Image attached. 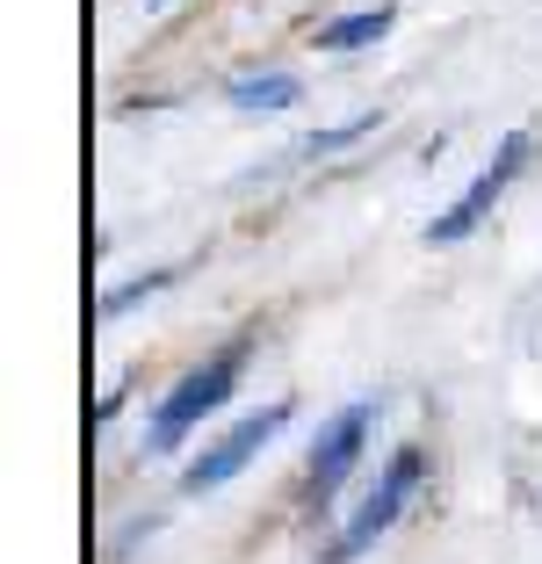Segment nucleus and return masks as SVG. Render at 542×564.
I'll return each mask as SVG.
<instances>
[{
  "label": "nucleus",
  "instance_id": "1",
  "mask_svg": "<svg viewBox=\"0 0 542 564\" xmlns=\"http://www.w3.org/2000/svg\"><path fill=\"white\" fill-rule=\"evenodd\" d=\"M239 377H247V340H231V348L203 355V362L160 399V413H152V427H145V448H152V456H174V448L188 442V434H196L203 420L231 399V391H239Z\"/></svg>",
  "mask_w": 542,
  "mask_h": 564
},
{
  "label": "nucleus",
  "instance_id": "2",
  "mask_svg": "<svg viewBox=\"0 0 542 564\" xmlns=\"http://www.w3.org/2000/svg\"><path fill=\"white\" fill-rule=\"evenodd\" d=\"M420 478H427V448H420V442H398V448H391V464L377 470V492L355 507V521H347L340 543L326 550V564H355L369 543H383V535L398 529V514H405V499L420 492Z\"/></svg>",
  "mask_w": 542,
  "mask_h": 564
},
{
  "label": "nucleus",
  "instance_id": "3",
  "mask_svg": "<svg viewBox=\"0 0 542 564\" xmlns=\"http://www.w3.org/2000/svg\"><path fill=\"white\" fill-rule=\"evenodd\" d=\"M290 413H296V405H290V399H275V405H261V413H247L239 427H225V434H217V442L196 456V464L181 470V492H217V485H231V478H239V470H247L268 442H275L282 427H290Z\"/></svg>",
  "mask_w": 542,
  "mask_h": 564
},
{
  "label": "nucleus",
  "instance_id": "4",
  "mask_svg": "<svg viewBox=\"0 0 542 564\" xmlns=\"http://www.w3.org/2000/svg\"><path fill=\"white\" fill-rule=\"evenodd\" d=\"M528 145H535V138H528V131H507V138H499L492 166H485V174H477V182L463 188V196H456V203H448V210H442V217H434V225H427V239H434V247H456V239H470L477 225L492 217V203L507 196V182H513V174H521V166H528Z\"/></svg>",
  "mask_w": 542,
  "mask_h": 564
},
{
  "label": "nucleus",
  "instance_id": "5",
  "mask_svg": "<svg viewBox=\"0 0 542 564\" xmlns=\"http://www.w3.org/2000/svg\"><path fill=\"white\" fill-rule=\"evenodd\" d=\"M369 413H377V405H340V413L318 427L312 464H304V507H326L347 485V470L361 464V442H369Z\"/></svg>",
  "mask_w": 542,
  "mask_h": 564
},
{
  "label": "nucleus",
  "instance_id": "6",
  "mask_svg": "<svg viewBox=\"0 0 542 564\" xmlns=\"http://www.w3.org/2000/svg\"><path fill=\"white\" fill-rule=\"evenodd\" d=\"M391 22H398V8L391 0H377V8H355V15H333V22H318V51H361V44H377V36H391Z\"/></svg>",
  "mask_w": 542,
  "mask_h": 564
},
{
  "label": "nucleus",
  "instance_id": "7",
  "mask_svg": "<svg viewBox=\"0 0 542 564\" xmlns=\"http://www.w3.org/2000/svg\"><path fill=\"white\" fill-rule=\"evenodd\" d=\"M225 101L231 109H296V101H304V80H290V73H231Z\"/></svg>",
  "mask_w": 542,
  "mask_h": 564
},
{
  "label": "nucleus",
  "instance_id": "8",
  "mask_svg": "<svg viewBox=\"0 0 542 564\" xmlns=\"http://www.w3.org/2000/svg\"><path fill=\"white\" fill-rule=\"evenodd\" d=\"M166 282H174V268H152V275H138V282H123V290H109V297H101V318H123V312H138L145 297H160Z\"/></svg>",
  "mask_w": 542,
  "mask_h": 564
},
{
  "label": "nucleus",
  "instance_id": "9",
  "mask_svg": "<svg viewBox=\"0 0 542 564\" xmlns=\"http://www.w3.org/2000/svg\"><path fill=\"white\" fill-rule=\"evenodd\" d=\"M377 109H369V117H347V123H333V131H312V138H304V152H312V160H326V152H340V145H355V138H369V131H377Z\"/></svg>",
  "mask_w": 542,
  "mask_h": 564
},
{
  "label": "nucleus",
  "instance_id": "10",
  "mask_svg": "<svg viewBox=\"0 0 542 564\" xmlns=\"http://www.w3.org/2000/svg\"><path fill=\"white\" fill-rule=\"evenodd\" d=\"M116 405H123V383H101V399H95V427H109Z\"/></svg>",
  "mask_w": 542,
  "mask_h": 564
},
{
  "label": "nucleus",
  "instance_id": "11",
  "mask_svg": "<svg viewBox=\"0 0 542 564\" xmlns=\"http://www.w3.org/2000/svg\"><path fill=\"white\" fill-rule=\"evenodd\" d=\"M145 8H166V0H145Z\"/></svg>",
  "mask_w": 542,
  "mask_h": 564
}]
</instances>
